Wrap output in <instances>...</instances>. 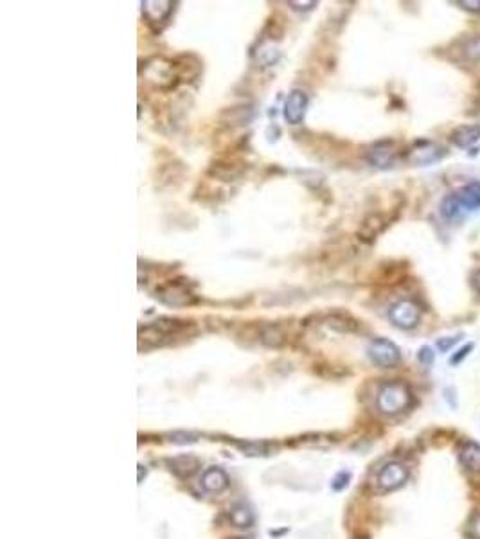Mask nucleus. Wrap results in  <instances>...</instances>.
Returning a JSON list of instances; mask_svg holds the SVG:
<instances>
[{
	"label": "nucleus",
	"instance_id": "f257e3e1",
	"mask_svg": "<svg viewBox=\"0 0 480 539\" xmlns=\"http://www.w3.org/2000/svg\"><path fill=\"white\" fill-rule=\"evenodd\" d=\"M480 209V182H469L462 186L459 191L448 195L441 202V216L446 221H459L468 212Z\"/></svg>",
	"mask_w": 480,
	"mask_h": 539
},
{
	"label": "nucleus",
	"instance_id": "f03ea898",
	"mask_svg": "<svg viewBox=\"0 0 480 539\" xmlns=\"http://www.w3.org/2000/svg\"><path fill=\"white\" fill-rule=\"evenodd\" d=\"M189 325V322H180L173 320V318H160L157 322H151V324L141 327L138 332V347L141 351L143 349H153L162 345L164 342L169 340L173 337H179L180 332L186 331Z\"/></svg>",
	"mask_w": 480,
	"mask_h": 539
},
{
	"label": "nucleus",
	"instance_id": "7ed1b4c3",
	"mask_svg": "<svg viewBox=\"0 0 480 539\" xmlns=\"http://www.w3.org/2000/svg\"><path fill=\"white\" fill-rule=\"evenodd\" d=\"M412 401H414V396H412V390L408 389V385L401 382H391L385 383L380 389L376 405H378V410L382 414L398 415L410 408Z\"/></svg>",
	"mask_w": 480,
	"mask_h": 539
},
{
	"label": "nucleus",
	"instance_id": "20e7f679",
	"mask_svg": "<svg viewBox=\"0 0 480 539\" xmlns=\"http://www.w3.org/2000/svg\"><path fill=\"white\" fill-rule=\"evenodd\" d=\"M157 299L160 302L167 306H173V308H183V306H191L195 304L196 295L193 293L191 286L188 284L186 279H175V280H167V283L160 284L159 288H157Z\"/></svg>",
	"mask_w": 480,
	"mask_h": 539
},
{
	"label": "nucleus",
	"instance_id": "39448f33",
	"mask_svg": "<svg viewBox=\"0 0 480 539\" xmlns=\"http://www.w3.org/2000/svg\"><path fill=\"white\" fill-rule=\"evenodd\" d=\"M367 354H369L370 361L375 365L382 367V369H392L401 361V353H399L398 345L392 344L387 338H375L367 345Z\"/></svg>",
	"mask_w": 480,
	"mask_h": 539
},
{
	"label": "nucleus",
	"instance_id": "423d86ee",
	"mask_svg": "<svg viewBox=\"0 0 480 539\" xmlns=\"http://www.w3.org/2000/svg\"><path fill=\"white\" fill-rule=\"evenodd\" d=\"M389 318L399 329H414L421 320L420 306L412 300H401L389 311Z\"/></svg>",
	"mask_w": 480,
	"mask_h": 539
},
{
	"label": "nucleus",
	"instance_id": "0eeeda50",
	"mask_svg": "<svg viewBox=\"0 0 480 539\" xmlns=\"http://www.w3.org/2000/svg\"><path fill=\"white\" fill-rule=\"evenodd\" d=\"M446 155L444 148H441L439 144H434V142H417L407 155V162L412 166H430V164L439 162L441 158Z\"/></svg>",
	"mask_w": 480,
	"mask_h": 539
},
{
	"label": "nucleus",
	"instance_id": "6e6552de",
	"mask_svg": "<svg viewBox=\"0 0 480 539\" xmlns=\"http://www.w3.org/2000/svg\"><path fill=\"white\" fill-rule=\"evenodd\" d=\"M408 479V469L401 462H389L380 469L378 473V486L380 489L389 493L403 487Z\"/></svg>",
	"mask_w": 480,
	"mask_h": 539
},
{
	"label": "nucleus",
	"instance_id": "1a4fd4ad",
	"mask_svg": "<svg viewBox=\"0 0 480 539\" xmlns=\"http://www.w3.org/2000/svg\"><path fill=\"white\" fill-rule=\"evenodd\" d=\"M398 160V151H396L394 142L392 141H382L376 142L375 146L369 148L367 151V162L370 166L378 167V169H389Z\"/></svg>",
	"mask_w": 480,
	"mask_h": 539
},
{
	"label": "nucleus",
	"instance_id": "9d476101",
	"mask_svg": "<svg viewBox=\"0 0 480 539\" xmlns=\"http://www.w3.org/2000/svg\"><path fill=\"white\" fill-rule=\"evenodd\" d=\"M306 108H308V96L302 90H293L286 99L285 119L290 124H299L304 119Z\"/></svg>",
	"mask_w": 480,
	"mask_h": 539
},
{
	"label": "nucleus",
	"instance_id": "9b49d317",
	"mask_svg": "<svg viewBox=\"0 0 480 539\" xmlns=\"http://www.w3.org/2000/svg\"><path fill=\"white\" fill-rule=\"evenodd\" d=\"M387 225H389V219L383 214H380V212H375V214L367 216V218L363 219L362 227H360L358 230V238L362 241H365V243H370V241L376 240V235L385 230Z\"/></svg>",
	"mask_w": 480,
	"mask_h": 539
},
{
	"label": "nucleus",
	"instance_id": "f8f14e48",
	"mask_svg": "<svg viewBox=\"0 0 480 539\" xmlns=\"http://www.w3.org/2000/svg\"><path fill=\"white\" fill-rule=\"evenodd\" d=\"M173 2H143V15L148 24H166L173 13Z\"/></svg>",
	"mask_w": 480,
	"mask_h": 539
},
{
	"label": "nucleus",
	"instance_id": "ddd939ff",
	"mask_svg": "<svg viewBox=\"0 0 480 539\" xmlns=\"http://www.w3.org/2000/svg\"><path fill=\"white\" fill-rule=\"evenodd\" d=\"M167 464H169L171 473L180 476V479H188V476L195 474L196 469L200 467L198 458L193 457V455H180V457L169 458Z\"/></svg>",
	"mask_w": 480,
	"mask_h": 539
},
{
	"label": "nucleus",
	"instance_id": "4468645a",
	"mask_svg": "<svg viewBox=\"0 0 480 539\" xmlns=\"http://www.w3.org/2000/svg\"><path fill=\"white\" fill-rule=\"evenodd\" d=\"M480 138V126L479 124H464L455 128L450 135V141L457 148H469Z\"/></svg>",
	"mask_w": 480,
	"mask_h": 539
},
{
	"label": "nucleus",
	"instance_id": "2eb2a0df",
	"mask_svg": "<svg viewBox=\"0 0 480 539\" xmlns=\"http://www.w3.org/2000/svg\"><path fill=\"white\" fill-rule=\"evenodd\" d=\"M202 487L207 493H221L228 487L227 473L220 467H211V469L205 471L204 479H202Z\"/></svg>",
	"mask_w": 480,
	"mask_h": 539
},
{
	"label": "nucleus",
	"instance_id": "dca6fc26",
	"mask_svg": "<svg viewBox=\"0 0 480 539\" xmlns=\"http://www.w3.org/2000/svg\"><path fill=\"white\" fill-rule=\"evenodd\" d=\"M460 462L472 473H480V446L476 442H464L460 448Z\"/></svg>",
	"mask_w": 480,
	"mask_h": 539
},
{
	"label": "nucleus",
	"instance_id": "f3484780",
	"mask_svg": "<svg viewBox=\"0 0 480 539\" xmlns=\"http://www.w3.org/2000/svg\"><path fill=\"white\" fill-rule=\"evenodd\" d=\"M228 518H231L232 525L238 528H249L254 525V519H256V516H254V512L250 511V507L249 505H245V503H238V505L232 507V511L231 514H228Z\"/></svg>",
	"mask_w": 480,
	"mask_h": 539
},
{
	"label": "nucleus",
	"instance_id": "a211bd4d",
	"mask_svg": "<svg viewBox=\"0 0 480 539\" xmlns=\"http://www.w3.org/2000/svg\"><path fill=\"white\" fill-rule=\"evenodd\" d=\"M261 342L268 347H279V345L285 344V335L281 332V329L277 325H266L263 331H261Z\"/></svg>",
	"mask_w": 480,
	"mask_h": 539
},
{
	"label": "nucleus",
	"instance_id": "6ab92c4d",
	"mask_svg": "<svg viewBox=\"0 0 480 539\" xmlns=\"http://www.w3.org/2000/svg\"><path fill=\"white\" fill-rule=\"evenodd\" d=\"M327 325L333 329H338V331L347 332L356 327V322H354L353 318H349V316L342 315V313H335V315H331L330 318H327Z\"/></svg>",
	"mask_w": 480,
	"mask_h": 539
},
{
	"label": "nucleus",
	"instance_id": "aec40b11",
	"mask_svg": "<svg viewBox=\"0 0 480 539\" xmlns=\"http://www.w3.org/2000/svg\"><path fill=\"white\" fill-rule=\"evenodd\" d=\"M464 58L469 61H480V34L468 38L464 44Z\"/></svg>",
	"mask_w": 480,
	"mask_h": 539
},
{
	"label": "nucleus",
	"instance_id": "412c9836",
	"mask_svg": "<svg viewBox=\"0 0 480 539\" xmlns=\"http://www.w3.org/2000/svg\"><path fill=\"white\" fill-rule=\"evenodd\" d=\"M238 448L247 455H268L266 444H254V442H247V444H238Z\"/></svg>",
	"mask_w": 480,
	"mask_h": 539
},
{
	"label": "nucleus",
	"instance_id": "4be33fe9",
	"mask_svg": "<svg viewBox=\"0 0 480 539\" xmlns=\"http://www.w3.org/2000/svg\"><path fill=\"white\" fill-rule=\"evenodd\" d=\"M434 358H436V353H434V349L424 345V347L420 349V354H417V360L423 363L424 367H430L434 363Z\"/></svg>",
	"mask_w": 480,
	"mask_h": 539
},
{
	"label": "nucleus",
	"instance_id": "5701e85b",
	"mask_svg": "<svg viewBox=\"0 0 480 539\" xmlns=\"http://www.w3.org/2000/svg\"><path fill=\"white\" fill-rule=\"evenodd\" d=\"M459 340H460L459 335L450 338H439V340H437V349H439L441 353H446V351H450V349H452Z\"/></svg>",
	"mask_w": 480,
	"mask_h": 539
},
{
	"label": "nucleus",
	"instance_id": "b1692460",
	"mask_svg": "<svg viewBox=\"0 0 480 539\" xmlns=\"http://www.w3.org/2000/svg\"><path fill=\"white\" fill-rule=\"evenodd\" d=\"M349 480H351V474L346 473V471H342V473L337 474V479L333 480V483H331V486H333L335 491H340V489H344V487H347Z\"/></svg>",
	"mask_w": 480,
	"mask_h": 539
},
{
	"label": "nucleus",
	"instance_id": "393cba45",
	"mask_svg": "<svg viewBox=\"0 0 480 539\" xmlns=\"http://www.w3.org/2000/svg\"><path fill=\"white\" fill-rule=\"evenodd\" d=\"M171 441L175 444H188V442H196V437L191 434H186V431H176L171 435Z\"/></svg>",
	"mask_w": 480,
	"mask_h": 539
},
{
	"label": "nucleus",
	"instance_id": "a878e982",
	"mask_svg": "<svg viewBox=\"0 0 480 539\" xmlns=\"http://www.w3.org/2000/svg\"><path fill=\"white\" fill-rule=\"evenodd\" d=\"M469 535L472 539H480V512L473 516V519L469 521Z\"/></svg>",
	"mask_w": 480,
	"mask_h": 539
},
{
	"label": "nucleus",
	"instance_id": "bb28decb",
	"mask_svg": "<svg viewBox=\"0 0 480 539\" xmlns=\"http://www.w3.org/2000/svg\"><path fill=\"white\" fill-rule=\"evenodd\" d=\"M457 4L462 6V9H466V11H473V13L480 11V0H473V2H469V0H464V2H457Z\"/></svg>",
	"mask_w": 480,
	"mask_h": 539
},
{
	"label": "nucleus",
	"instance_id": "cd10ccee",
	"mask_svg": "<svg viewBox=\"0 0 480 539\" xmlns=\"http://www.w3.org/2000/svg\"><path fill=\"white\" fill-rule=\"evenodd\" d=\"M472 349H473V344H468L464 349H460L459 354H455V356L452 358V363H453V365H457V363H460V360H462V358L468 356L469 351H472Z\"/></svg>",
	"mask_w": 480,
	"mask_h": 539
},
{
	"label": "nucleus",
	"instance_id": "c85d7f7f",
	"mask_svg": "<svg viewBox=\"0 0 480 539\" xmlns=\"http://www.w3.org/2000/svg\"><path fill=\"white\" fill-rule=\"evenodd\" d=\"M476 288L480 290V272H479V275H476Z\"/></svg>",
	"mask_w": 480,
	"mask_h": 539
}]
</instances>
